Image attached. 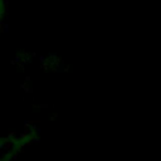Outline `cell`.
Segmentation results:
<instances>
[{
    "mask_svg": "<svg viewBox=\"0 0 161 161\" xmlns=\"http://www.w3.org/2000/svg\"><path fill=\"white\" fill-rule=\"evenodd\" d=\"M62 65V60L57 57V55H48L47 58L43 59V67L47 69V70H58L59 67Z\"/></svg>",
    "mask_w": 161,
    "mask_h": 161,
    "instance_id": "6da1fadb",
    "label": "cell"
},
{
    "mask_svg": "<svg viewBox=\"0 0 161 161\" xmlns=\"http://www.w3.org/2000/svg\"><path fill=\"white\" fill-rule=\"evenodd\" d=\"M8 13V1L6 0H0V26L3 25L5 16Z\"/></svg>",
    "mask_w": 161,
    "mask_h": 161,
    "instance_id": "7a4b0ae2",
    "label": "cell"
}]
</instances>
